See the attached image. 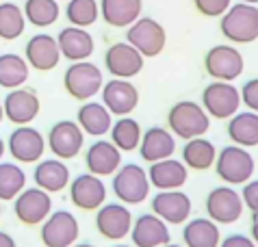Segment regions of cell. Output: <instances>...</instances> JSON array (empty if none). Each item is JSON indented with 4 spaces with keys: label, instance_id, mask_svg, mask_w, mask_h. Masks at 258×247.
Returning <instances> with one entry per match:
<instances>
[{
    "label": "cell",
    "instance_id": "1",
    "mask_svg": "<svg viewBox=\"0 0 258 247\" xmlns=\"http://www.w3.org/2000/svg\"><path fill=\"white\" fill-rule=\"evenodd\" d=\"M167 124L171 135L189 141L196 139V137H202L211 128V117L206 115L202 104L193 102V100H180L169 108Z\"/></svg>",
    "mask_w": 258,
    "mask_h": 247
},
{
    "label": "cell",
    "instance_id": "2",
    "mask_svg": "<svg viewBox=\"0 0 258 247\" xmlns=\"http://www.w3.org/2000/svg\"><path fill=\"white\" fill-rule=\"evenodd\" d=\"M221 35L232 43H252L258 39V7L236 3L228 9L219 22Z\"/></svg>",
    "mask_w": 258,
    "mask_h": 247
},
{
    "label": "cell",
    "instance_id": "3",
    "mask_svg": "<svg viewBox=\"0 0 258 247\" xmlns=\"http://www.w3.org/2000/svg\"><path fill=\"white\" fill-rule=\"evenodd\" d=\"M215 171L228 187L245 184L254 173V156L247 152V148L226 145L215 158Z\"/></svg>",
    "mask_w": 258,
    "mask_h": 247
},
{
    "label": "cell",
    "instance_id": "4",
    "mask_svg": "<svg viewBox=\"0 0 258 247\" xmlns=\"http://www.w3.org/2000/svg\"><path fill=\"white\" fill-rule=\"evenodd\" d=\"M113 193L124 202V204H141L150 193L148 171L137 163L121 165L113 176Z\"/></svg>",
    "mask_w": 258,
    "mask_h": 247
},
{
    "label": "cell",
    "instance_id": "5",
    "mask_svg": "<svg viewBox=\"0 0 258 247\" xmlns=\"http://www.w3.org/2000/svg\"><path fill=\"white\" fill-rule=\"evenodd\" d=\"M63 85L66 91L76 100H89L102 89L104 78L98 65L89 61H76L66 70L63 76Z\"/></svg>",
    "mask_w": 258,
    "mask_h": 247
},
{
    "label": "cell",
    "instance_id": "6",
    "mask_svg": "<svg viewBox=\"0 0 258 247\" xmlns=\"http://www.w3.org/2000/svg\"><path fill=\"white\" fill-rule=\"evenodd\" d=\"M241 106V93L232 83L215 81L202 93V108L209 117L215 119H230L239 113Z\"/></svg>",
    "mask_w": 258,
    "mask_h": 247
},
{
    "label": "cell",
    "instance_id": "7",
    "mask_svg": "<svg viewBox=\"0 0 258 247\" xmlns=\"http://www.w3.org/2000/svg\"><path fill=\"white\" fill-rule=\"evenodd\" d=\"M126 41L137 50L141 56H156L163 52L167 43V33L165 28L152 18H139L128 26Z\"/></svg>",
    "mask_w": 258,
    "mask_h": 247
},
{
    "label": "cell",
    "instance_id": "8",
    "mask_svg": "<svg viewBox=\"0 0 258 247\" xmlns=\"http://www.w3.org/2000/svg\"><path fill=\"white\" fill-rule=\"evenodd\" d=\"M204 68L209 72V76L215 81H224V83H232L234 78H239L245 68L243 54L236 48L228 46V43H219L213 46L204 56Z\"/></svg>",
    "mask_w": 258,
    "mask_h": 247
},
{
    "label": "cell",
    "instance_id": "9",
    "mask_svg": "<svg viewBox=\"0 0 258 247\" xmlns=\"http://www.w3.org/2000/svg\"><path fill=\"white\" fill-rule=\"evenodd\" d=\"M78 221L70 210H54L41 223V241L46 247H72L78 238Z\"/></svg>",
    "mask_w": 258,
    "mask_h": 247
},
{
    "label": "cell",
    "instance_id": "10",
    "mask_svg": "<svg viewBox=\"0 0 258 247\" xmlns=\"http://www.w3.org/2000/svg\"><path fill=\"white\" fill-rule=\"evenodd\" d=\"M243 200L232 187H215L206 195V213L215 223H234L243 215Z\"/></svg>",
    "mask_w": 258,
    "mask_h": 247
},
{
    "label": "cell",
    "instance_id": "11",
    "mask_svg": "<svg viewBox=\"0 0 258 247\" xmlns=\"http://www.w3.org/2000/svg\"><path fill=\"white\" fill-rule=\"evenodd\" d=\"M13 213L24 226H39L46 221V217L52 213V200L50 193L41 191V189H24L18 193L16 202H13Z\"/></svg>",
    "mask_w": 258,
    "mask_h": 247
},
{
    "label": "cell",
    "instance_id": "12",
    "mask_svg": "<svg viewBox=\"0 0 258 247\" xmlns=\"http://www.w3.org/2000/svg\"><path fill=\"white\" fill-rule=\"evenodd\" d=\"M83 143H85V133L81 130V126L68 119L56 121L48 133V148L61 161L76 158L83 150Z\"/></svg>",
    "mask_w": 258,
    "mask_h": 247
},
{
    "label": "cell",
    "instance_id": "13",
    "mask_svg": "<svg viewBox=\"0 0 258 247\" xmlns=\"http://www.w3.org/2000/svg\"><path fill=\"white\" fill-rule=\"evenodd\" d=\"M9 148L11 156L18 163H37L44 156L46 150V139L37 128L33 126H18L13 133L9 135Z\"/></svg>",
    "mask_w": 258,
    "mask_h": 247
},
{
    "label": "cell",
    "instance_id": "14",
    "mask_svg": "<svg viewBox=\"0 0 258 247\" xmlns=\"http://www.w3.org/2000/svg\"><path fill=\"white\" fill-rule=\"evenodd\" d=\"M102 102L106 111L111 115H119L126 117L128 113H133L139 104V91L131 81L126 78H113L106 85H102Z\"/></svg>",
    "mask_w": 258,
    "mask_h": 247
},
{
    "label": "cell",
    "instance_id": "15",
    "mask_svg": "<svg viewBox=\"0 0 258 247\" xmlns=\"http://www.w3.org/2000/svg\"><path fill=\"white\" fill-rule=\"evenodd\" d=\"M96 228L109 241H121L131 234L133 213L124 204H102L96 215Z\"/></svg>",
    "mask_w": 258,
    "mask_h": 247
},
{
    "label": "cell",
    "instance_id": "16",
    "mask_svg": "<svg viewBox=\"0 0 258 247\" xmlns=\"http://www.w3.org/2000/svg\"><path fill=\"white\" fill-rule=\"evenodd\" d=\"M70 200L81 210H98L106 200V187L102 178L94 173H81L70 184Z\"/></svg>",
    "mask_w": 258,
    "mask_h": 247
},
{
    "label": "cell",
    "instance_id": "17",
    "mask_svg": "<svg viewBox=\"0 0 258 247\" xmlns=\"http://www.w3.org/2000/svg\"><path fill=\"white\" fill-rule=\"evenodd\" d=\"M39 98L33 89H13L7 93L3 102V113L11 124L18 126H28L39 115Z\"/></svg>",
    "mask_w": 258,
    "mask_h": 247
},
{
    "label": "cell",
    "instance_id": "18",
    "mask_svg": "<svg viewBox=\"0 0 258 247\" xmlns=\"http://www.w3.org/2000/svg\"><path fill=\"white\" fill-rule=\"evenodd\" d=\"M104 65L115 78H133L143 70V56L128 41H117L106 50Z\"/></svg>",
    "mask_w": 258,
    "mask_h": 247
},
{
    "label": "cell",
    "instance_id": "19",
    "mask_svg": "<svg viewBox=\"0 0 258 247\" xmlns=\"http://www.w3.org/2000/svg\"><path fill=\"white\" fill-rule=\"evenodd\" d=\"M191 198L182 191H161L154 195L152 200V213L163 219L165 223H171V226H178V223H184L191 215Z\"/></svg>",
    "mask_w": 258,
    "mask_h": 247
},
{
    "label": "cell",
    "instance_id": "20",
    "mask_svg": "<svg viewBox=\"0 0 258 247\" xmlns=\"http://www.w3.org/2000/svg\"><path fill=\"white\" fill-rule=\"evenodd\" d=\"M24 61L28 63V68L37 70V72H50L54 70L61 61V52L56 46V39L52 35H35L28 39L26 48H24Z\"/></svg>",
    "mask_w": 258,
    "mask_h": 247
},
{
    "label": "cell",
    "instance_id": "21",
    "mask_svg": "<svg viewBox=\"0 0 258 247\" xmlns=\"http://www.w3.org/2000/svg\"><path fill=\"white\" fill-rule=\"evenodd\" d=\"M131 238L135 247H161L169 243V228L154 213H146L135 219Z\"/></svg>",
    "mask_w": 258,
    "mask_h": 247
},
{
    "label": "cell",
    "instance_id": "22",
    "mask_svg": "<svg viewBox=\"0 0 258 247\" xmlns=\"http://www.w3.org/2000/svg\"><path fill=\"white\" fill-rule=\"evenodd\" d=\"M56 46H59L61 56H66L72 63L76 61H87L91 54H94V37L85 31V28L78 26H68L56 35Z\"/></svg>",
    "mask_w": 258,
    "mask_h": 247
},
{
    "label": "cell",
    "instance_id": "23",
    "mask_svg": "<svg viewBox=\"0 0 258 247\" xmlns=\"http://www.w3.org/2000/svg\"><path fill=\"white\" fill-rule=\"evenodd\" d=\"M139 152L141 158L148 163H156L163 158H171V154L176 152V139L167 128L152 126L141 135L139 141Z\"/></svg>",
    "mask_w": 258,
    "mask_h": 247
},
{
    "label": "cell",
    "instance_id": "24",
    "mask_svg": "<svg viewBox=\"0 0 258 247\" xmlns=\"http://www.w3.org/2000/svg\"><path fill=\"white\" fill-rule=\"evenodd\" d=\"M85 165L94 176H111L121 165V152L111 141H94L85 154Z\"/></svg>",
    "mask_w": 258,
    "mask_h": 247
},
{
    "label": "cell",
    "instance_id": "25",
    "mask_svg": "<svg viewBox=\"0 0 258 247\" xmlns=\"http://www.w3.org/2000/svg\"><path fill=\"white\" fill-rule=\"evenodd\" d=\"M148 180L159 191H176L187 182V167L176 158H163V161L152 163L148 171Z\"/></svg>",
    "mask_w": 258,
    "mask_h": 247
},
{
    "label": "cell",
    "instance_id": "26",
    "mask_svg": "<svg viewBox=\"0 0 258 247\" xmlns=\"http://www.w3.org/2000/svg\"><path fill=\"white\" fill-rule=\"evenodd\" d=\"M33 180L46 193H59L70 184V169L61 158H46L35 167Z\"/></svg>",
    "mask_w": 258,
    "mask_h": 247
},
{
    "label": "cell",
    "instance_id": "27",
    "mask_svg": "<svg viewBox=\"0 0 258 247\" xmlns=\"http://www.w3.org/2000/svg\"><path fill=\"white\" fill-rule=\"evenodd\" d=\"M100 13L104 22L115 28H126L141 18V0H100Z\"/></svg>",
    "mask_w": 258,
    "mask_h": 247
},
{
    "label": "cell",
    "instance_id": "28",
    "mask_svg": "<svg viewBox=\"0 0 258 247\" xmlns=\"http://www.w3.org/2000/svg\"><path fill=\"white\" fill-rule=\"evenodd\" d=\"M182 241L187 247H219L221 234L217 223L211 221L209 217H196L184 226Z\"/></svg>",
    "mask_w": 258,
    "mask_h": 247
},
{
    "label": "cell",
    "instance_id": "29",
    "mask_svg": "<svg viewBox=\"0 0 258 247\" xmlns=\"http://www.w3.org/2000/svg\"><path fill=\"white\" fill-rule=\"evenodd\" d=\"M111 113L106 111L104 104L100 102H87L78 108V126L83 133L91 137H102L111 130Z\"/></svg>",
    "mask_w": 258,
    "mask_h": 247
},
{
    "label": "cell",
    "instance_id": "30",
    "mask_svg": "<svg viewBox=\"0 0 258 247\" xmlns=\"http://www.w3.org/2000/svg\"><path fill=\"white\" fill-rule=\"evenodd\" d=\"M228 137L234 141V145H241V148L258 145V113L245 111L232 115L228 124Z\"/></svg>",
    "mask_w": 258,
    "mask_h": 247
},
{
    "label": "cell",
    "instance_id": "31",
    "mask_svg": "<svg viewBox=\"0 0 258 247\" xmlns=\"http://www.w3.org/2000/svg\"><path fill=\"white\" fill-rule=\"evenodd\" d=\"M215 158H217V150L209 139H202V137H196V139H189L182 148V165L191 167L196 171H206L211 169Z\"/></svg>",
    "mask_w": 258,
    "mask_h": 247
},
{
    "label": "cell",
    "instance_id": "32",
    "mask_svg": "<svg viewBox=\"0 0 258 247\" xmlns=\"http://www.w3.org/2000/svg\"><path fill=\"white\" fill-rule=\"evenodd\" d=\"M28 81V63L24 56L7 52L0 54V87L5 89H18Z\"/></svg>",
    "mask_w": 258,
    "mask_h": 247
},
{
    "label": "cell",
    "instance_id": "33",
    "mask_svg": "<svg viewBox=\"0 0 258 247\" xmlns=\"http://www.w3.org/2000/svg\"><path fill=\"white\" fill-rule=\"evenodd\" d=\"M141 141V126L133 117H119L115 124H111V143L119 152H133L139 148Z\"/></svg>",
    "mask_w": 258,
    "mask_h": 247
},
{
    "label": "cell",
    "instance_id": "34",
    "mask_svg": "<svg viewBox=\"0 0 258 247\" xmlns=\"http://www.w3.org/2000/svg\"><path fill=\"white\" fill-rule=\"evenodd\" d=\"M24 18L31 22L33 26H50L59 20V3L56 0H26L24 3Z\"/></svg>",
    "mask_w": 258,
    "mask_h": 247
},
{
    "label": "cell",
    "instance_id": "35",
    "mask_svg": "<svg viewBox=\"0 0 258 247\" xmlns=\"http://www.w3.org/2000/svg\"><path fill=\"white\" fill-rule=\"evenodd\" d=\"M26 187V173L16 163H0V202L16 200Z\"/></svg>",
    "mask_w": 258,
    "mask_h": 247
},
{
    "label": "cell",
    "instance_id": "36",
    "mask_svg": "<svg viewBox=\"0 0 258 247\" xmlns=\"http://www.w3.org/2000/svg\"><path fill=\"white\" fill-rule=\"evenodd\" d=\"M26 28V18L22 9L13 3H0V37L11 41L18 39Z\"/></svg>",
    "mask_w": 258,
    "mask_h": 247
},
{
    "label": "cell",
    "instance_id": "37",
    "mask_svg": "<svg viewBox=\"0 0 258 247\" xmlns=\"http://www.w3.org/2000/svg\"><path fill=\"white\" fill-rule=\"evenodd\" d=\"M66 16L72 26L87 28L94 24L100 16L98 0H70L66 7Z\"/></svg>",
    "mask_w": 258,
    "mask_h": 247
},
{
    "label": "cell",
    "instance_id": "38",
    "mask_svg": "<svg viewBox=\"0 0 258 247\" xmlns=\"http://www.w3.org/2000/svg\"><path fill=\"white\" fill-rule=\"evenodd\" d=\"M193 5L206 18H221L230 9V0H193Z\"/></svg>",
    "mask_w": 258,
    "mask_h": 247
},
{
    "label": "cell",
    "instance_id": "39",
    "mask_svg": "<svg viewBox=\"0 0 258 247\" xmlns=\"http://www.w3.org/2000/svg\"><path fill=\"white\" fill-rule=\"evenodd\" d=\"M241 102L247 106V111L258 113V78H252L241 87Z\"/></svg>",
    "mask_w": 258,
    "mask_h": 247
},
{
    "label": "cell",
    "instance_id": "40",
    "mask_svg": "<svg viewBox=\"0 0 258 247\" xmlns=\"http://www.w3.org/2000/svg\"><path fill=\"white\" fill-rule=\"evenodd\" d=\"M241 200H243V206H247L254 215H258V180L245 182V189L241 191Z\"/></svg>",
    "mask_w": 258,
    "mask_h": 247
},
{
    "label": "cell",
    "instance_id": "41",
    "mask_svg": "<svg viewBox=\"0 0 258 247\" xmlns=\"http://www.w3.org/2000/svg\"><path fill=\"white\" fill-rule=\"evenodd\" d=\"M219 247H256V243L245 234H230L219 241Z\"/></svg>",
    "mask_w": 258,
    "mask_h": 247
},
{
    "label": "cell",
    "instance_id": "42",
    "mask_svg": "<svg viewBox=\"0 0 258 247\" xmlns=\"http://www.w3.org/2000/svg\"><path fill=\"white\" fill-rule=\"evenodd\" d=\"M0 247H16V238H13L9 232L0 230Z\"/></svg>",
    "mask_w": 258,
    "mask_h": 247
},
{
    "label": "cell",
    "instance_id": "43",
    "mask_svg": "<svg viewBox=\"0 0 258 247\" xmlns=\"http://www.w3.org/2000/svg\"><path fill=\"white\" fill-rule=\"evenodd\" d=\"M252 241L258 247V215H254V223H252Z\"/></svg>",
    "mask_w": 258,
    "mask_h": 247
},
{
    "label": "cell",
    "instance_id": "44",
    "mask_svg": "<svg viewBox=\"0 0 258 247\" xmlns=\"http://www.w3.org/2000/svg\"><path fill=\"white\" fill-rule=\"evenodd\" d=\"M72 247H96V245H91V243H74V245H72Z\"/></svg>",
    "mask_w": 258,
    "mask_h": 247
},
{
    "label": "cell",
    "instance_id": "45",
    "mask_svg": "<svg viewBox=\"0 0 258 247\" xmlns=\"http://www.w3.org/2000/svg\"><path fill=\"white\" fill-rule=\"evenodd\" d=\"M3 156H5V141L0 139V158H3Z\"/></svg>",
    "mask_w": 258,
    "mask_h": 247
},
{
    "label": "cell",
    "instance_id": "46",
    "mask_svg": "<svg viewBox=\"0 0 258 247\" xmlns=\"http://www.w3.org/2000/svg\"><path fill=\"white\" fill-rule=\"evenodd\" d=\"M241 3H247V5H256L258 0H241Z\"/></svg>",
    "mask_w": 258,
    "mask_h": 247
},
{
    "label": "cell",
    "instance_id": "47",
    "mask_svg": "<svg viewBox=\"0 0 258 247\" xmlns=\"http://www.w3.org/2000/svg\"><path fill=\"white\" fill-rule=\"evenodd\" d=\"M3 117H5V113H3V104H0V121H3Z\"/></svg>",
    "mask_w": 258,
    "mask_h": 247
},
{
    "label": "cell",
    "instance_id": "48",
    "mask_svg": "<svg viewBox=\"0 0 258 247\" xmlns=\"http://www.w3.org/2000/svg\"><path fill=\"white\" fill-rule=\"evenodd\" d=\"M161 247H182V245H171V243H167V245H161Z\"/></svg>",
    "mask_w": 258,
    "mask_h": 247
},
{
    "label": "cell",
    "instance_id": "49",
    "mask_svg": "<svg viewBox=\"0 0 258 247\" xmlns=\"http://www.w3.org/2000/svg\"><path fill=\"white\" fill-rule=\"evenodd\" d=\"M113 247H131V245H113Z\"/></svg>",
    "mask_w": 258,
    "mask_h": 247
},
{
    "label": "cell",
    "instance_id": "50",
    "mask_svg": "<svg viewBox=\"0 0 258 247\" xmlns=\"http://www.w3.org/2000/svg\"><path fill=\"white\" fill-rule=\"evenodd\" d=\"M0 217H3V206H0Z\"/></svg>",
    "mask_w": 258,
    "mask_h": 247
},
{
    "label": "cell",
    "instance_id": "51",
    "mask_svg": "<svg viewBox=\"0 0 258 247\" xmlns=\"http://www.w3.org/2000/svg\"><path fill=\"white\" fill-rule=\"evenodd\" d=\"M0 3H3V0H0Z\"/></svg>",
    "mask_w": 258,
    "mask_h": 247
}]
</instances>
